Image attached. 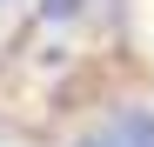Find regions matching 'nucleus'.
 I'll return each mask as SVG.
<instances>
[{
    "instance_id": "f257e3e1",
    "label": "nucleus",
    "mask_w": 154,
    "mask_h": 147,
    "mask_svg": "<svg viewBox=\"0 0 154 147\" xmlns=\"http://www.w3.org/2000/svg\"><path fill=\"white\" fill-rule=\"evenodd\" d=\"M81 147H154V114L134 107V114H114L100 134H87Z\"/></svg>"
},
{
    "instance_id": "f03ea898",
    "label": "nucleus",
    "mask_w": 154,
    "mask_h": 147,
    "mask_svg": "<svg viewBox=\"0 0 154 147\" xmlns=\"http://www.w3.org/2000/svg\"><path fill=\"white\" fill-rule=\"evenodd\" d=\"M87 0H40V20H74Z\"/></svg>"
}]
</instances>
